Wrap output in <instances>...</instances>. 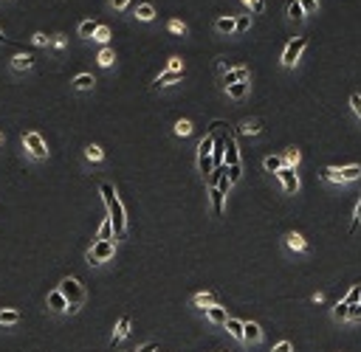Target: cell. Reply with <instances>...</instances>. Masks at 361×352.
Here are the masks:
<instances>
[{
	"label": "cell",
	"instance_id": "1",
	"mask_svg": "<svg viewBox=\"0 0 361 352\" xmlns=\"http://www.w3.org/2000/svg\"><path fill=\"white\" fill-rule=\"evenodd\" d=\"M57 291H60L62 296H65V301H68V313H76V310H79V304L85 301V288H82L79 279H73V276L62 279Z\"/></svg>",
	"mask_w": 361,
	"mask_h": 352
},
{
	"label": "cell",
	"instance_id": "2",
	"mask_svg": "<svg viewBox=\"0 0 361 352\" xmlns=\"http://www.w3.org/2000/svg\"><path fill=\"white\" fill-rule=\"evenodd\" d=\"M107 217L113 223V239H122L127 234V217H124V206L119 197H113V200L107 203Z\"/></svg>",
	"mask_w": 361,
	"mask_h": 352
},
{
	"label": "cell",
	"instance_id": "3",
	"mask_svg": "<svg viewBox=\"0 0 361 352\" xmlns=\"http://www.w3.org/2000/svg\"><path fill=\"white\" fill-rule=\"evenodd\" d=\"M116 254V242L113 239H93V245L88 248V262L90 265H102Z\"/></svg>",
	"mask_w": 361,
	"mask_h": 352
},
{
	"label": "cell",
	"instance_id": "4",
	"mask_svg": "<svg viewBox=\"0 0 361 352\" xmlns=\"http://www.w3.org/2000/svg\"><path fill=\"white\" fill-rule=\"evenodd\" d=\"M308 48V37H296V40H291V43L285 45V51H282V65L285 68H293L296 62H299L302 51Z\"/></svg>",
	"mask_w": 361,
	"mask_h": 352
},
{
	"label": "cell",
	"instance_id": "5",
	"mask_svg": "<svg viewBox=\"0 0 361 352\" xmlns=\"http://www.w3.org/2000/svg\"><path fill=\"white\" fill-rule=\"evenodd\" d=\"M23 144H26V150H28L31 158H37V161L48 158V147H45V141H43L40 132H26V135H23Z\"/></svg>",
	"mask_w": 361,
	"mask_h": 352
},
{
	"label": "cell",
	"instance_id": "6",
	"mask_svg": "<svg viewBox=\"0 0 361 352\" xmlns=\"http://www.w3.org/2000/svg\"><path fill=\"white\" fill-rule=\"evenodd\" d=\"M223 164L226 167H243L240 161V147H237V135L234 132H226V152H223Z\"/></svg>",
	"mask_w": 361,
	"mask_h": 352
},
{
	"label": "cell",
	"instance_id": "7",
	"mask_svg": "<svg viewBox=\"0 0 361 352\" xmlns=\"http://www.w3.org/2000/svg\"><path fill=\"white\" fill-rule=\"evenodd\" d=\"M277 177H280V183H282V189H285V194H296V192H299V177H296V169L282 167L280 172H277Z\"/></svg>",
	"mask_w": 361,
	"mask_h": 352
},
{
	"label": "cell",
	"instance_id": "8",
	"mask_svg": "<svg viewBox=\"0 0 361 352\" xmlns=\"http://www.w3.org/2000/svg\"><path fill=\"white\" fill-rule=\"evenodd\" d=\"M248 76H251V70H248L246 65H237V68H231V70L223 73V88L237 85V82H248Z\"/></svg>",
	"mask_w": 361,
	"mask_h": 352
},
{
	"label": "cell",
	"instance_id": "9",
	"mask_svg": "<svg viewBox=\"0 0 361 352\" xmlns=\"http://www.w3.org/2000/svg\"><path fill=\"white\" fill-rule=\"evenodd\" d=\"M263 341V327L257 321H243V344H260Z\"/></svg>",
	"mask_w": 361,
	"mask_h": 352
},
{
	"label": "cell",
	"instance_id": "10",
	"mask_svg": "<svg viewBox=\"0 0 361 352\" xmlns=\"http://www.w3.org/2000/svg\"><path fill=\"white\" fill-rule=\"evenodd\" d=\"M184 79V70H164L158 79L152 82V90H161V88H169V85H175V82Z\"/></svg>",
	"mask_w": 361,
	"mask_h": 352
},
{
	"label": "cell",
	"instance_id": "11",
	"mask_svg": "<svg viewBox=\"0 0 361 352\" xmlns=\"http://www.w3.org/2000/svg\"><path fill=\"white\" fill-rule=\"evenodd\" d=\"M203 310H206V318H209L212 324H217V327H223L226 324V318H229L226 307H220V304H209V307H203Z\"/></svg>",
	"mask_w": 361,
	"mask_h": 352
},
{
	"label": "cell",
	"instance_id": "12",
	"mask_svg": "<svg viewBox=\"0 0 361 352\" xmlns=\"http://www.w3.org/2000/svg\"><path fill=\"white\" fill-rule=\"evenodd\" d=\"M48 310H51V313H68V301H65V296H62L60 291L48 293Z\"/></svg>",
	"mask_w": 361,
	"mask_h": 352
},
{
	"label": "cell",
	"instance_id": "13",
	"mask_svg": "<svg viewBox=\"0 0 361 352\" xmlns=\"http://www.w3.org/2000/svg\"><path fill=\"white\" fill-rule=\"evenodd\" d=\"M285 248H291V251H299V254H305V251H308V242H305V237H302V234L291 231V234H285Z\"/></svg>",
	"mask_w": 361,
	"mask_h": 352
},
{
	"label": "cell",
	"instance_id": "14",
	"mask_svg": "<svg viewBox=\"0 0 361 352\" xmlns=\"http://www.w3.org/2000/svg\"><path fill=\"white\" fill-rule=\"evenodd\" d=\"M127 335H130V316H124L122 321H119V324H116V330H113V338H110V344H119L122 341V338H127Z\"/></svg>",
	"mask_w": 361,
	"mask_h": 352
},
{
	"label": "cell",
	"instance_id": "15",
	"mask_svg": "<svg viewBox=\"0 0 361 352\" xmlns=\"http://www.w3.org/2000/svg\"><path fill=\"white\" fill-rule=\"evenodd\" d=\"M257 132H263V124L257 121V118H254V121H251V118H246V121H243L237 130H234V135H257Z\"/></svg>",
	"mask_w": 361,
	"mask_h": 352
},
{
	"label": "cell",
	"instance_id": "16",
	"mask_svg": "<svg viewBox=\"0 0 361 352\" xmlns=\"http://www.w3.org/2000/svg\"><path fill=\"white\" fill-rule=\"evenodd\" d=\"M223 327L229 330V335L234 338V341H243V321H240V318H231V316H229Z\"/></svg>",
	"mask_w": 361,
	"mask_h": 352
},
{
	"label": "cell",
	"instance_id": "17",
	"mask_svg": "<svg viewBox=\"0 0 361 352\" xmlns=\"http://www.w3.org/2000/svg\"><path fill=\"white\" fill-rule=\"evenodd\" d=\"M319 175H322V180H327V183H344L342 180V169H336V167H322L319 169Z\"/></svg>",
	"mask_w": 361,
	"mask_h": 352
},
{
	"label": "cell",
	"instance_id": "18",
	"mask_svg": "<svg viewBox=\"0 0 361 352\" xmlns=\"http://www.w3.org/2000/svg\"><path fill=\"white\" fill-rule=\"evenodd\" d=\"M34 65V57L31 54H17V57H11V68L14 70H28Z\"/></svg>",
	"mask_w": 361,
	"mask_h": 352
},
{
	"label": "cell",
	"instance_id": "19",
	"mask_svg": "<svg viewBox=\"0 0 361 352\" xmlns=\"http://www.w3.org/2000/svg\"><path fill=\"white\" fill-rule=\"evenodd\" d=\"M85 158H88L90 164H102V161H105V152H102L99 144H88V147H85Z\"/></svg>",
	"mask_w": 361,
	"mask_h": 352
},
{
	"label": "cell",
	"instance_id": "20",
	"mask_svg": "<svg viewBox=\"0 0 361 352\" xmlns=\"http://www.w3.org/2000/svg\"><path fill=\"white\" fill-rule=\"evenodd\" d=\"M248 85H251V82H237V85H229V88H226V93H229V99H243L248 93Z\"/></svg>",
	"mask_w": 361,
	"mask_h": 352
},
{
	"label": "cell",
	"instance_id": "21",
	"mask_svg": "<svg viewBox=\"0 0 361 352\" xmlns=\"http://www.w3.org/2000/svg\"><path fill=\"white\" fill-rule=\"evenodd\" d=\"M299 161H302V155H299V150H296V147L285 150V155H282V164H285V167H291V169L299 167Z\"/></svg>",
	"mask_w": 361,
	"mask_h": 352
},
{
	"label": "cell",
	"instance_id": "22",
	"mask_svg": "<svg viewBox=\"0 0 361 352\" xmlns=\"http://www.w3.org/2000/svg\"><path fill=\"white\" fill-rule=\"evenodd\" d=\"M263 167H265V172H274V175H277L285 164H282V155H268V158L263 161Z\"/></svg>",
	"mask_w": 361,
	"mask_h": 352
},
{
	"label": "cell",
	"instance_id": "23",
	"mask_svg": "<svg viewBox=\"0 0 361 352\" xmlns=\"http://www.w3.org/2000/svg\"><path fill=\"white\" fill-rule=\"evenodd\" d=\"M96 28H99V23H96V20H82V23H79V37L90 40V37L96 34Z\"/></svg>",
	"mask_w": 361,
	"mask_h": 352
},
{
	"label": "cell",
	"instance_id": "24",
	"mask_svg": "<svg viewBox=\"0 0 361 352\" xmlns=\"http://www.w3.org/2000/svg\"><path fill=\"white\" fill-rule=\"evenodd\" d=\"M361 177V167L359 164H350V167H344L342 169V180L344 183H350V180H359Z\"/></svg>",
	"mask_w": 361,
	"mask_h": 352
},
{
	"label": "cell",
	"instance_id": "25",
	"mask_svg": "<svg viewBox=\"0 0 361 352\" xmlns=\"http://www.w3.org/2000/svg\"><path fill=\"white\" fill-rule=\"evenodd\" d=\"M288 20H291V23H302V20H305V11H302L299 0H293L291 6H288Z\"/></svg>",
	"mask_w": 361,
	"mask_h": 352
},
{
	"label": "cell",
	"instance_id": "26",
	"mask_svg": "<svg viewBox=\"0 0 361 352\" xmlns=\"http://www.w3.org/2000/svg\"><path fill=\"white\" fill-rule=\"evenodd\" d=\"M93 76H90V73H79V76H76V79H73V88L76 90H90L93 88Z\"/></svg>",
	"mask_w": 361,
	"mask_h": 352
},
{
	"label": "cell",
	"instance_id": "27",
	"mask_svg": "<svg viewBox=\"0 0 361 352\" xmlns=\"http://www.w3.org/2000/svg\"><path fill=\"white\" fill-rule=\"evenodd\" d=\"M192 304H195V307H209V304H215V296H212L209 291H206V293H195Z\"/></svg>",
	"mask_w": 361,
	"mask_h": 352
},
{
	"label": "cell",
	"instance_id": "28",
	"mask_svg": "<svg viewBox=\"0 0 361 352\" xmlns=\"http://www.w3.org/2000/svg\"><path fill=\"white\" fill-rule=\"evenodd\" d=\"M136 17H139V20H144V23H150V20L155 17V9H152L150 3H141L139 9H136Z\"/></svg>",
	"mask_w": 361,
	"mask_h": 352
},
{
	"label": "cell",
	"instance_id": "29",
	"mask_svg": "<svg viewBox=\"0 0 361 352\" xmlns=\"http://www.w3.org/2000/svg\"><path fill=\"white\" fill-rule=\"evenodd\" d=\"M215 28H217L220 34H234V17H220L215 23Z\"/></svg>",
	"mask_w": 361,
	"mask_h": 352
},
{
	"label": "cell",
	"instance_id": "30",
	"mask_svg": "<svg viewBox=\"0 0 361 352\" xmlns=\"http://www.w3.org/2000/svg\"><path fill=\"white\" fill-rule=\"evenodd\" d=\"M96 239H113V223H110V217H105V220H102Z\"/></svg>",
	"mask_w": 361,
	"mask_h": 352
},
{
	"label": "cell",
	"instance_id": "31",
	"mask_svg": "<svg viewBox=\"0 0 361 352\" xmlns=\"http://www.w3.org/2000/svg\"><path fill=\"white\" fill-rule=\"evenodd\" d=\"M17 321H20V313H17V310H0V324L11 327V324H17Z\"/></svg>",
	"mask_w": 361,
	"mask_h": 352
},
{
	"label": "cell",
	"instance_id": "32",
	"mask_svg": "<svg viewBox=\"0 0 361 352\" xmlns=\"http://www.w3.org/2000/svg\"><path fill=\"white\" fill-rule=\"evenodd\" d=\"M342 301H347V304H359V301H361V282H359V285H353Z\"/></svg>",
	"mask_w": 361,
	"mask_h": 352
},
{
	"label": "cell",
	"instance_id": "33",
	"mask_svg": "<svg viewBox=\"0 0 361 352\" xmlns=\"http://www.w3.org/2000/svg\"><path fill=\"white\" fill-rule=\"evenodd\" d=\"M347 313H350V304H347V301H339V304L333 307V318H336V321H347Z\"/></svg>",
	"mask_w": 361,
	"mask_h": 352
},
{
	"label": "cell",
	"instance_id": "34",
	"mask_svg": "<svg viewBox=\"0 0 361 352\" xmlns=\"http://www.w3.org/2000/svg\"><path fill=\"white\" fill-rule=\"evenodd\" d=\"M113 59H116V54L110 51V48H102V51H99V65H102V68H110Z\"/></svg>",
	"mask_w": 361,
	"mask_h": 352
},
{
	"label": "cell",
	"instance_id": "35",
	"mask_svg": "<svg viewBox=\"0 0 361 352\" xmlns=\"http://www.w3.org/2000/svg\"><path fill=\"white\" fill-rule=\"evenodd\" d=\"M189 132H192V121H186V118H178L175 121V135H189Z\"/></svg>",
	"mask_w": 361,
	"mask_h": 352
},
{
	"label": "cell",
	"instance_id": "36",
	"mask_svg": "<svg viewBox=\"0 0 361 352\" xmlns=\"http://www.w3.org/2000/svg\"><path fill=\"white\" fill-rule=\"evenodd\" d=\"M359 226H361V197H359V203H356V209H353V223H350V234H356V231H359Z\"/></svg>",
	"mask_w": 361,
	"mask_h": 352
},
{
	"label": "cell",
	"instance_id": "37",
	"mask_svg": "<svg viewBox=\"0 0 361 352\" xmlns=\"http://www.w3.org/2000/svg\"><path fill=\"white\" fill-rule=\"evenodd\" d=\"M299 6L305 11V17H308V14H316L319 11V0H299Z\"/></svg>",
	"mask_w": 361,
	"mask_h": 352
},
{
	"label": "cell",
	"instance_id": "38",
	"mask_svg": "<svg viewBox=\"0 0 361 352\" xmlns=\"http://www.w3.org/2000/svg\"><path fill=\"white\" fill-rule=\"evenodd\" d=\"M248 28H251V14H243L234 20V31H248Z\"/></svg>",
	"mask_w": 361,
	"mask_h": 352
},
{
	"label": "cell",
	"instance_id": "39",
	"mask_svg": "<svg viewBox=\"0 0 361 352\" xmlns=\"http://www.w3.org/2000/svg\"><path fill=\"white\" fill-rule=\"evenodd\" d=\"M99 192H102V197H105V206H107V203H110V200H113V197H116V189H113V183H102V186H99Z\"/></svg>",
	"mask_w": 361,
	"mask_h": 352
},
{
	"label": "cell",
	"instance_id": "40",
	"mask_svg": "<svg viewBox=\"0 0 361 352\" xmlns=\"http://www.w3.org/2000/svg\"><path fill=\"white\" fill-rule=\"evenodd\" d=\"M243 3H246L254 14H263V11H265V0H243Z\"/></svg>",
	"mask_w": 361,
	"mask_h": 352
},
{
	"label": "cell",
	"instance_id": "41",
	"mask_svg": "<svg viewBox=\"0 0 361 352\" xmlns=\"http://www.w3.org/2000/svg\"><path fill=\"white\" fill-rule=\"evenodd\" d=\"M93 40H96V43H107V40H110V28H107V26H99L96 34H93Z\"/></svg>",
	"mask_w": 361,
	"mask_h": 352
},
{
	"label": "cell",
	"instance_id": "42",
	"mask_svg": "<svg viewBox=\"0 0 361 352\" xmlns=\"http://www.w3.org/2000/svg\"><path fill=\"white\" fill-rule=\"evenodd\" d=\"M347 321H361V301H359V304H350V313H347Z\"/></svg>",
	"mask_w": 361,
	"mask_h": 352
},
{
	"label": "cell",
	"instance_id": "43",
	"mask_svg": "<svg viewBox=\"0 0 361 352\" xmlns=\"http://www.w3.org/2000/svg\"><path fill=\"white\" fill-rule=\"evenodd\" d=\"M167 70H184V59H181V57H169Z\"/></svg>",
	"mask_w": 361,
	"mask_h": 352
},
{
	"label": "cell",
	"instance_id": "44",
	"mask_svg": "<svg viewBox=\"0 0 361 352\" xmlns=\"http://www.w3.org/2000/svg\"><path fill=\"white\" fill-rule=\"evenodd\" d=\"M169 31H172V34H186V26L181 20H169Z\"/></svg>",
	"mask_w": 361,
	"mask_h": 352
},
{
	"label": "cell",
	"instance_id": "45",
	"mask_svg": "<svg viewBox=\"0 0 361 352\" xmlns=\"http://www.w3.org/2000/svg\"><path fill=\"white\" fill-rule=\"evenodd\" d=\"M350 107L356 110V116L361 118V96H359V93H353V96H350Z\"/></svg>",
	"mask_w": 361,
	"mask_h": 352
},
{
	"label": "cell",
	"instance_id": "46",
	"mask_svg": "<svg viewBox=\"0 0 361 352\" xmlns=\"http://www.w3.org/2000/svg\"><path fill=\"white\" fill-rule=\"evenodd\" d=\"M271 352H293V344H291V341H280Z\"/></svg>",
	"mask_w": 361,
	"mask_h": 352
},
{
	"label": "cell",
	"instance_id": "47",
	"mask_svg": "<svg viewBox=\"0 0 361 352\" xmlns=\"http://www.w3.org/2000/svg\"><path fill=\"white\" fill-rule=\"evenodd\" d=\"M217 68H220L223 73H226V70H231V68H234V65H231V62L226 59V57H220V59H217Z\"/></svg>",
	"mask_w": 361,
	"mask_h": 352
},
{
	"label": "cell",
	"instance_id": "48",
	"mask_svg": "<svg viewBox=\"0 0 361 352\" xmlns=\"http://www.w3.org/2000/svg\"><path fill=\"white\" fill-rule=\"evenodd\" d=\"M31 40H34V45H48V37H45L43 31H37V34L31 37Z\"/></svg>",
	"mask_w": 361,
	"mask_h": 352
},
{
	"label": "cell",
	"instance_id": "49",
	"mask_svg": "<svg viewBox=\"0 0 361 352\" xmlns=\"http://www.w3.org/2000/svg\"><path fill=\"white\" fill-rule=\"evenodd\" d=\"M155 350H158V344H155V341H150V344H144V347H139L136 352H155Z\"/></svg>",
	"mask_w": 361,
	"mask_h": 352
},
{
	"label": "cell",
	"instance_id": "50",
	"mask_svg": "<svg viewBox=\"0 0 361 352\" xmlns=\"http://www.w3.org/2000/svg\"><path fill=\"white\" fill-rule=\"evenodd\" d=\"M127 6H130V0H113V9H116V11L127 9Z\"/></svg>",
	"mask_w": 361,
	"mask_h": 352
},
{
	"label": "cell",
	"instance_id": "51",
	"mask_svg": "<svg viewBox=\"0 0 361 352\" xmlns=\"http://www.w3.org/2000/svg\"><path fill=\"white\" fill-rule=\"evenodd\" d=\"M54 45H57V48H62V45H65V37L57 34V37H54Z\"/></svg>",
	"mask_w": 361,
	"mask_h": 352
},
{
	"label": "cell",
	"instance_id": "52",
	"mask_svg": "<svg viewBox=\"0 0 361 352\" xmlns=\"http://www.w3.org/2000/svg\"><path fill=\"white\" fill-rule=\"evenodd\" d=\"M0 43H6V37H3V31H0Z\"/></svg>",
	"mask_w": 361,
	"mask_h": 352
},
{
	"label": "cell",
	"instance_id": "53",
	"mask_svg": "<svg viewBox=\"0 0 361 352\" xmlns=\"http://www.w3.org/2000/svg\"><path fill=\"white\" fill-rule=\"evenodd\" d=\"M0 144H3V132H0Z\"/></svg>",
	"mask_w": 361,
	"mask_h": 352
}]
</instances>
